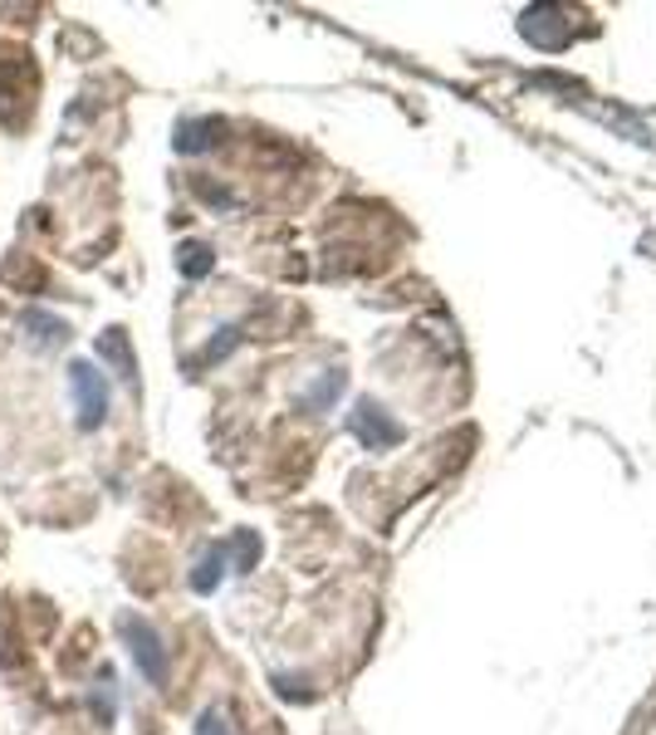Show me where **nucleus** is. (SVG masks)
I'll return each instance as SVG.
<instances>
[{
	"label": "nucleus",
	"instance_id": "1",
	"mask_svg": "<svg viewBox=\"0 0 656 735\" xmlns=\"http://www.w3.org/2000/svg\"><path fill=\"white\" fill-rule=\"evenodd\" d=\"M69 397H74V421L78 431H98L108 417V378L88 358L69 363Z\"/></svg>",
	"mask_w": 656,
	"mask_h": 735
},
{
	"label": "nucleus",
	"instance_id": "2",
	"mask_svg": "<svg viewBox=\"0 0 656 735\" xmlns=\"http://www.w3.org/2000/svg\"><path fill=\"white\" fill-rule=\"evenodd\" d=\"M117 633H123V637H127V647H133L137 672H143L147 682H157V686H162V682H166V652H162V637H157L152 627H147L143 617H133V613H123V617H117Z\"/></svg>",
	"mask_w": 656,
	"mask_h": 735
},
{
	"label": "nucleus",
	"instance_id": "3",
	"mask_svg": "<svg viewBox=\"0 0 656 735\" xmlns=\"http://www.w3.org/2000/svg\"><path fill=\"white\" fill-rule=\"evenodd\" d=\"M25 333L39 343V348H59V343L69 339V323H64V319H54V314L29 309V314H25Z\"/></svg>",
	"mask_w": 656,
	"mask_h": 735
},
{
	"label": "nucleus",
	"instance_id": "4",
	"mask_svg": "<svg viewBox=\"0 0 656 735\" xmlns=\"http://www.w3.org/2000/svg\"><path fill=\"white\" fill-rule=\"evenodd\" d=\"M98 353H103V358H113V363H123V378L133 382L137 378V368H133V353H127V339L117 329H108L103 339H98Z\"/></svg>",
	"mask_w": 656,
	"mask_h": 735
}]
</instances>
